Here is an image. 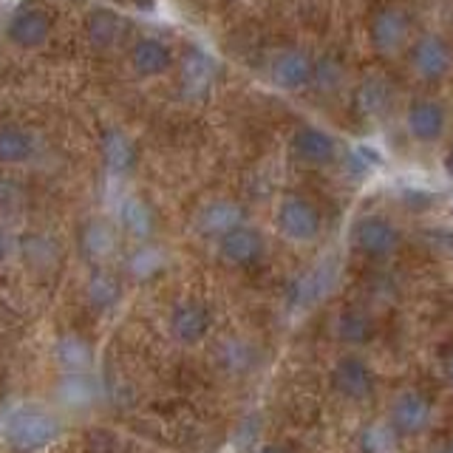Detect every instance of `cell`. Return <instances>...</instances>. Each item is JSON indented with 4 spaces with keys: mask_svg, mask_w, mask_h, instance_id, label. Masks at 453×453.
<instances>
[{
    "mask_svg": "<svg viewBox=\"0 0 453 453\" xmlns=\"http://www.w3.org/2000/svg\"><path fill=\"white\" fill-rule=\"evenodd\" d=\"M68 431V414L54 400L26 396L0 411V445L12 453H51Z\"/></svg>",
    "mask_w": 453,
    "mask_h": 453,
    "instance_id": "cell-1",
    "label": "cell"
},
{
    "mask_svg": "<svg viewBox=\"0 0 453 453\" xmlns=\"http://www.w3.org/2000/svg\"><path fill=\"white\" fill-rule=\"evenodd\" d=\"M54 18L46 4L40 0H26L18 9L9 14L4 26V37L12 49L18 51H37L51 40Z\"/></svg>",
    "mask_w": 453,
    "mask_h": 453,
    "instance_id": "cell-2",
    "label": "cell"
},
{
    "mask_svg": "<svg viewBox=\"0 0 453 453\" xmlns=\"http://www.w3.org/2000/svg\"><path fill=\"white\" fill-rule=\"evenodd\" d=\"M119 226L113 219L88 216L74 233V250L88 266H108L119 252Z\"/></svg>",
    "mask_w": 453,
    "mask_h": 453,
    "instance_id": "cell-3",
    "label": "cell"
},
{
    "mask_svg": "<svg viewBox=\"0 0 453 453\" xmlns=\"http://www.w3.org/2000/svg\"><path fill=\"white\" fill-rule=\"evenodd\" d=\"M386 422L396 431L400 439L419 436L431 428L434 422V400L419 388H403L391 396Z\"/></svg>",
    "mask_w": 453,
    "mask_h": 453,
    "instance_id": "cell-4",
    "label": "cell"
},
{
    "mask_svg": "<svg viewBox=\"0 0 453 453\" xmlns=\"http://www.w3.org/2000/svg\"><path fill=\"white\" fill-rule=\"evenodd\" d=\"M212 332V309L198 301V297H184L176 301L167 311V334L173 343L193 349L198 343H204Z\"/></svg>",
    "mask_w": 453,
    "mask_h": 453,
    "instance_id": "cell-5",
    "label": "cell"
},
{
    "mask_svg": "<svg viewBox=\"0 0 453 453\" xmlns=\"http://www.w3.org/2000/svg\"><path fill=\"white\" fill-rule=\"evenodd\" d=\"M329 386L346 403H365L377 391V374L357 354H343L329 372Z\"/></svg>",
    "mask_w": 453,
    "mask_h": 453,
    "instance_id": "cell-6",
    "label": "cell"
},
{
    "mask_svg": "<svg viewBox=\"0 0 453 453\" xmlns=\"http://www.w3.org/2000/svg\"><path fill=\"white\" fill-rule=\"evenodd\" d=\"M408 65L411 71L425 82H439L450 74L453 68V51L442 35H419L408 42Z\"/></svg>",
    "mask_w": 453,
    "mask_h": 453,
    "instance_id": "cell-7",
    "label": "cell"
},
{
    "mask_svg": "<svg viewBox=\"0 0 453 453\" xmlns=\"http://www.w3.org/2000/svg\"><path fill=\"white\" fill-rule=\"evenodd\" d=\"M275 224L280 235L292 241V244H309L320 233V212L318 207L303 196H287L278 204Z\"/></svg>",
    "mask_w": 453,
    "mask_h": 453,
    "instance_id": "cell-8",
    "label": "cell"
},
{
    "mask_svg": "<svg viewBox=\"0 0 453 453\" xmlns=\"http://www.w3.org/2000/svg\"><path fill=\"white\" fill-rule=\"evenodd\" d=\"M42 156V139L23 122H0V167L18 170L35 165Z\"/></svg>",
    "mask_w": 453,
    "mask_h": 453,
    "instance_id": "cell-9",
    "label": "cell"
},
{
    "mask_svg": "<svg viewBox=\"0 0 453 453\" xmlns=\"http://www.w3.org/2000/svg\"><path fill=\"white\" fill-rule=\"evenodd\" d=\"M49 360L57 374H88L96 365V349L80 332H60L49 346Z\"/></svg>",
    "mask_w": 453,
    "mask_h": 453,
    "instance_id": "cell-10",
    "label": "cell"
},
{
    "mask_svg": "<svg viewBox=\"0 0 453 453\" xmlns=\"http://www.w3.org/2000/svg\"><path fill=\"white\" fill-rule=\"evenodd\" d=\"M18 264H23L32 275H54L63 264V244L60 238L49 230H26L20 233V255Z\"/></svg>",
    "mask_w": 453,
    "mask_h": 453,
    "instance_id": "cell-11",
    "label": "cell"
},
{
    "mask_svg": "<svg viewBox=\"0 0 453 453\" xmlns=\"http://www.w3.org/2000/svg\"><path fill=\"white\" fill-rule=\"evenodd\" d=\"M400 230L386 216H365L351 230V244L365 258H388L400 247Z\"/></svg>",
    "mask_w": 453,
    "mask_h": 453,
    "instance_id": "cell-12",
    "label": "cell"
},
{
    "mask_svg": "<svg viewBox=\"0 0 453 453\" xmlns=\"http://www.w3.org/2000/svg\"><path fill=\"white\" fill-rule=\"evenodd\" d=\"M125 297V283L119 273H113L111 266H91L88 275L82 280V301L96 315H111L117 311Z\"/></svg>",
    "mask_w": 453,
    "mask_h": 453,
    "instance_id": "cell-13",
    "label": "cell"
},
{
    "mask_svg": "<svg viewBox=\"0 0 453 453\" xmlns=\"http://www.w3.org/2000/svg\"><path fill=\"white\" fill-rule=\"evenodd\" d=\"M368 37L380 54H396L411 42V18L400 6L380 9L368 23Z\"/></svg>",
    "mask_w": 453,
    "mask_h": 453,
    "instance_id": "cell-14",
    "label": "cell"
},
{
    "mask_svg": "<svg viewBox=\"0 0 453 453\" xmlns=\"http://www.w3.org/2000/svg\"><path fill=\"white\" fill-rule=\"evenodd\" d=\"M99 159H103L108 176L125 179V176H131L139 165V148L122 127L111 125V127H103V134H99Z\"/></svg>",
    "mask_w": 453,
    "mask_h": 453,
    "instance_id": "cell-15",
    "label": "cell"
},
{
    "mask_svg": "<svg viewBox=\"0 0 453 453\" xmlns=\"http://www.w3.org/2000/svg\"><path fill=\"white\" fill-rule=\"evenodd\" d=\"M127 63H131V71L142 80H156L165 77L170 68L176 63L173 49L167 46L162 37H139L131 54H127Z\"/></svg>",
    "mask_w": 453,
    "mask_h": 453,
    "instance_id": "cell-16",
    "label": "cell"
},
{
    "mask_svg": "<svg viewBox=\"0 0 453 453\" xmlns=\"http://www.w3.org/2000/svg\"><path fill=\"white\" fill-rule=\"evenodd\" d=\"M51 400L60 405L65 414H85L99 400V382L94 372L88 374H57V386Z\"/></svg>",
    "mask_w": 453,
    "mask_h": 453,
    "instance_id": "cell-17",
    "label": "cell"
},
{
    "mask_svg": "<svg viewBox=\"0 0 453 453\" xmlns=\"http://www.w3.org/2000/svg\"><path fill=\"white\" fill-rule=\"evenodd\" d=\"M113 221H117L119 233L134 238L136 244L139 241H150L156 233V212L145 198L136 193H127L119 198L117 207H113Z\"/></svg>",
    "mask_w": 453,
    "mask_h": 453,
    "instance_id": "cell-18",
    "label": "cell"
},
{
    "mask_svg": "<svg viewBox=\"0 0 453 453\" xmlns=\"http://www.w3.org/2000/svg\"><path fill=\"white\" fill-rule=\"evenodd\" d=\"M405 127L417 142H422V145H434V142H439L445 134L448 113L442 103H436V99H417V103H411L405 113Z\"/></svg>",
    "mask_w": 453,
    "mask_h": 453,
    "instance_id": "cell-19",
    "label": "cell"
},
{
    "mask_svg": "<svg viewBox=\"0 0 453 453\" xmlns=\"http://www.w3.org/2000/svg\"><path fill=\"white\" fill-rule=\"evenodd\" d=\"M193 224H196L198 235L219 241L221 235H226L230 230H235V226L247 224V221H244V210H241V204L230 202V198H212V202H207L196 212Z\"/></svg>",
    "mask_w": 453,
    "mask_h": 453,
    "instance_id": "cell-20",
    "label": "cell"
},
{
    "mask_svg": "<svg viewBox=\"0 0 453 453\" xmlns=\"http://www.w3.org/2000/svg\"><path fill=\"white\" fill-rule=\"evenodd\" d=\"M315 63L303 49H287L275 57L273 80L283 91H301L315 82Z\"/></svg>",
    "mask_w": 453,
    "mask_h": 453,
    "instance_id": "cell-21",
    "label": "cell"
},
{
    "mask_svg": "<svg viewBox=\"0 0 453 453\" xmlns=\"http://www.w3.org/2000/svg\"><path fill=\"white\" fill-rule=\"evenodd\" d=\"M219 255L230 266H252L264 258V238L258 230L241 224L219 238Z\"/></svg>",
    "mask_w": 453,
    "mask_h": 453,
    "instance_id": "cell-22",
    "label": "cell"
},
{
    "mask_svg": "<svg viewBox=\"0 0 453 453\" xmlns=\"http://www.w3.org/2000/svg\"><path fill=\"white\" fill-rule=\"evenodd\" d=\"M127 28H131V23H127L125 14L105 9V6L91 9L85 14V23H82L85 40H88L94 49H113L127 35Z\"/></svg>",
    "mask_w": 453,
    "mask_h": 453,
    "instance_id": "cell-23",
    "label": "cell"
},
{
    "mask_svg": "<svg viewBox=\"0 0 453 453\" xmlns=\"http://www.w3.org/2000/svg\"><path fill=\"white\" fill-rule=\"evenodd\" d=\"M292 153L309 165H329L337 156V142L318 125H303L292 134Z\"/></svg>",
    "mask_w": 453,
    "mask_h": 453,
    "instance_id": "cell-24",
    "label": "cell"
},
{
    "mask_svg": "<svg viewBox=\"0 0 453 453\" xmlns=\"http://www.w3.org/2000/svg\"><path fill=\"white\" fill-rule=\"evenodd\" d=\"M216 363L221 372L241 377L261 365V351L255 343H250L247 337H224L216 349Z\"/></svg>",
    "mask_w": 453,
    "mask_h": 453,
    "instance_id": "cell-25",
    "label": "cell"
},
{
    "mask_svg": "<svg viewBox=\"0 0 453 453\" xmlns=\"http://www.w3.org/2000/svg\"><path fill=\"white\" fill-rule=\"evenodd\" d=\"M167 266V255L162 247L150 244V241H139V244L125 255V275L134 280H150L162 275Z\"/></svg>",
    "mask_w": 453,
    "mask_h": 453,
    "instance_id": "cell-26",
    "label": "cell"
},
{
    "mask_svg": "<svg viewBox=\"0 0 453 453\" xmlns=\"http://www.w3.org/2000/svg\"><path fill=\"white\" fill-rule=\"evenodd\" d=\"M334 337L346 346H365L374 337V320L363 309H343L334 318Z\"/></svg>",
    "mask_w": 453,
    "mask_h": 453,
    "instance_id": "cell-27",
    "label": "cell"
},
{
    "mask_svg": "<svg viewBox=\"0 0 453 453\" xmlns=\"http://www.w3.org/2000/svg\"><path fill=\"white\" fill-rule=\"evenodd\" d=\"M394 99V91L388 88L386 80L380 77H368L357 85V94H354V105L363 113V117L374 119V117H382V113L388 111Z\"/></svg>",
    "mask_w": 453,
    "mask_h": 453,
    "instance_id": "cell-28",
    "label": "cell"
},
{
    "mask_svg": "<svg viewBox=\"0 0 453 453\" xmlns=\"http://www.w3.org/2000/svg\"><path fill=\"white\" fill-rule=\"evenodd\" d=\"M181 82H184V91L198 96L210 88L212 82V60L204 51H190L188 57L181 60Z\"/></svg>",
    "mask_w": 453,
    "mask_h": 453,
    "instance_id": "cell-29",
    "label": "cell"
},
{
    "mask_svg": "<svg viewBox=\"0 0 453 453\" xmlns=\"http://www.w3.org/2000/svg\"><path fill=\"white\" fill-rule=\"evenodd\" d=\"M400 436L391 428L388 422H374V425H365L357 436V450L360 453H394Z\"/></svg>",
    "mask_w": 453,
    "mask_h": 453,
    "instance_id": "cell-30",
    "label": "cell"
},
{
    "mask_svg": "<svg viewBox=\"0 0 453 453\" xmlns=\"http://www.w3.org/2000/svg\"><path fill=\"white\" fill-rule=\"evenodd\" d=\"M26 202H28V193L23 188V181L0 173V219L9 221L14 216H20L26 210Z\"/></svg>",
    "mask_w": 453,
    "mask_h": 453,
    "instance_id": "cell-31",
    "label": "cell"
},
{
    "mask_svg": "<svg viewBox=\"0 0 453 453\" xmlns=\"http://www.w3.org/2000/svg\"><path fill=\"white\" fill-rule=\"evenodd\" d=\"M20 255V233H14L9 221L0 219V269L18 264Z\"/></svg>",
    "mask_w": 453,
    "mask_h": 453,
    "instance_id": "cell-32",
    "label": "cell"
},
{
    "mask_svg": "<svg viewBox=\"0 0 453 453\" xmlns=\"http://www.w3.org/2000/svg\"><path fill=\"white\" fill-rule=\"evenodd\" d=\"M340 80H343V68H340L334 60H323V63H315V82L320 91H334Z\"/></svg>",
    "mask_w": 453,
    "mask_h": 453,
    "instance_id": "cell-33",
    "label": "cell"
},
{
    "mask_svg": "<svg viewBox=\"0 0 453 453\" xmlns=\"http://www.w3.org/2000/svg\"><path fill=\"white\" fill-rule=\"evenodd\" d=\"M442 374H445V380H448V386L453 388V349L442 357Z\"/></svg>",
    "mask_w": 453,
    "mask_h": 453,
    "instance_id": "cell-34",
    "label": "cell"
},
{
    "mask_svg": "<svg viewBox=\"0 0 453 453\" xmlns=\"http://www.w3.org/2000/svg\"><path fill=\"white\" fill-rule=\"evenodd\" d=\"M252 453H292L287 445H278V442H266V445H261V448H255Z\"/></svg>",
    "mask_w": 453,
    "mask_h": 453,
    "instance_id": "cell-35",
    "label": "cell"
},
{
    "mask_svg": "<svg viewBox=\"0 0 453 453\" xmlns=\"http://www.w3.org/2000/svg\"><path fill=\"white\" fill-rule=\"evenodd\" d=\"M445 170L453 176V148L448 150V156H445Z\"/></svg>",
    "mask_w": 453,
    "mask_h": 453,
    "instance_id": "cell-36",
    "label": "cell"
},
{
    "mask_svg": "<svg viewBox=\"0 0 453 453\" xmlns=\"http://www.w3.org/2000/svg\"><path fill=\"white\" fill-rule=\"evenodd\" d=\"M439 453H453V439H448V442L439 448Z\"/></svg>",
    "mask_w": 453,
    "mask_h": 453,
    "instance_id": "cell-37",
    "label": "cell"
}]
</instances>
